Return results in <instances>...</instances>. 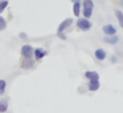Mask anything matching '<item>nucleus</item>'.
Here are the masks:
<instances>
[{
    "instance_id": "0eeeda50",
    "label": "nucleus",
    "mask_w": 123,
    "mask_h": 113,
    "mask_svg": "<svg viewBox=\"0 0 123 113\" xmlns=\"http://www.w3.org/2000/svg\"><path fill=\"white\" fill-rule=\"evenodd\" d=\"M103 41H105V43H107V44H111V45H114V44H117L118 41H119V37H118L117 35H112V36H105Z\"/></svg>"
},
{
    "instance_id": "1a4fd4ad",
    "label": "nucleus",
    "mask_w": 123,
    "mask_h": 113,
    "mask_svg": "<svg viewBox=\"0 0 123 113\" xmlns=\"http://www.w3.org/2000/svg\"><path fill=\"white\" fill-rule=\"evenodd\" d=\"M85 77L89 78V80H99V75L95 71H87V72H85Z\"/></svg>"
},
{
    "instance_id": "f3484780",
    "label": "nucleus",
    "mask_w": 123,
    "mask_h": 113,
    "mask_svg": "<svg viewBox=\"0 0 123 113\" xmlns=\"http://www.w3.org/2000/svg\"><path fill=\"white\" fill-rule=\"evenodd\" d=\"M6 85H7L6 81H4V80H0V94L4 93V91H6Z\"/></svg>"
},
{
    "instance_id": "9d476101",
    "label": "nucleus",
    "mask_w": 123,
    "mask_h": 113,
    "mask_svg": "<svg viewBox=\"0 0 123 113\" xmlns=\"http://www.w3.org/2000/svg\"><path fill=\"white\" fill-rule=\"evenodd\" d=\"M81 7H82L81 1H75V3H73V14H74V16H80Z\"/></svg>"
},
{
    "instance_id": "412c9836",
    "label": "nucleus",
    "mask_w": 123,
    "mask_h": 113,
    "mask_svg": "<svg viewBox=\"0 0 123 113\" xmlns=\"http://www.w3.org/2000/svg\"><path fill=\"white\" fill-rule=\"evenodd\" d=\"M20 37H21V39H25V37H27V36H25L24 33H20Z\"/></svg>"
},
{
    "instance_id": "2eb2a0df",
    "label": "nucleus",
    "mask_w": 123,
    "mask_h": 113,
    "mask_svg": "<svg viewBox=\"0 0 123 113\" xmlns=\"http://www.w3.org/2000/svg\"><path fill=\"white\" fill-rule=\"evenodd\" d=\"M7 7H8V0H1V1H0V14H1Z\"/></svg>"
},
{
    "instance_id": "dca6fc26",
    "label": "nucleus",
    "mask_w": 123,
    "mask_h": 113,
    "mask_svg": "<svg viewBox=\"0 0 123 113\" xmlns=\"http://www.w3.org/2000/svg\"><path fill=\"white\" fill-rule=\"evenodd\" d=\"M6 28H7V21H6V19L0 16V31H4Z\"/></svg>"
},
{
    "instance_id": "6e6552de",
    "label": "nucleus",
    "mask_w": 123,
    "mask_h": 113,
    "mask_svg": "<svg viewBox=\"0 0 123 113\" xmlns=\"http://www.w3.org/2000/svg\"><path fill=\"white\" fill-rule=\"evenodd\" d=\"M101 84H99V80H89V91L94 92V91H98Z\"/></svg>"
},
{
    "instance_id": "a211bd4d",
    "label": "nucleus",
    "mask_w": 123,
    "mask_h": 113,
    "mask_svg": "<svg viewBox=\"0 0 123 113\" xmlns=\"http://www.w3.org/2000/svg\"><path fill=\"white\" fill-rule=\"evenodd\" d=\"M0 112H7V104L0 101Z\"/></svg>"
},
{
    "instance_id": "6ab92c4d",
    "label": "nucleus",
    "mask_w": 123,
    "mask_h": 113,
    "mask_svg": "<svg viewBox=\"0 0 123 113\" xmlns=\"http://www.w3.org/2000/svg\"><path fill=\"white\" fill-rule=\"evenodd\" d=\"M57 35H58V37H60V39H62V40H66V36H65L62 32H57Z\"/></svg>"
},
{
    "instance_id": "7ed1b4c3",
    "label": "nucleus",
    "mask_w": 123,
    "mask_h": 113,
    "mask_svg": "<svg viewBox=\"0 0 123 113\" xmlns=\"http://www.w3.org/2000/svg\"><path fill=\"white\" fill-rule=\"evenodd\" d=\"M33 51H35V49H33L31 45H28V44L21 47V55H23V57H25V59H31V57L33 56Z\"/></svg>"
},
{
    "instance_id": "f03ea898",
    "label": "nucleus",
    "mask_w": 123,
    "mask_h": 113,
    "mask_svg": "<svg viewBox=\"0 0 123 113\" xmlns=\"http://www.w3.org/2000/svg\"><path fill=\"white\" fill-rule=\"evenodd\" d=\"M102 32L105 33V36H112V35H117V28L112 24H106L102 27Z\"/></svg>"
},
{
    "instance_id": "ddd939ff",
    "label": "nucleus",
    "mask_w": 123,
    "mask_h": 113,
    "mask_svg": "<svg viewBox=\"0 0 123 113\" xmlns=\"http://www.w3.org/2000/svg\"><path fill=\"white\" fill-rule=\"evenodd\" d=\"M83 17H86V19H90L91 15H93V8H83Z\"/></svg>"
},
{
    "instance_id": "5701e85b",
    "label": "nucleus",
    "mask_w": 123,
    "mask_h": 113,
    "mask_svg": "<svg viewBox=\"0 0 123 113\" xmlns=\"http://www.w3.org/2000/svg\"><path fill=\"white\" fill-rule=\"evenodd\" d=\"M72 1H73V3H75V1H80V0H72Z\"/></svg>"
},
{
    "instance_id": "4be33fe9",
    "label": "nucleus",
    "mask_w": 123,
    "mask_h": 113,
    "mask_svg": "<svg viewBox=\"0 0 123 113\" xmlns=\"http://www.w3.org/2000/svg\"><path fill=\"white\" fill-rule=\"evenodd\" d=\"M119 4H120V6L123 7V0H120V1H119Z\"/></svg>"
},
{
    "instance_id": "20e7f679",
    "label": "nucleus",
    "mask_w": 123,
    "mask_h": 113,
    "mask_svg": "<svg viewBox=\"0 0 123 113\" xmlns=\"http://www.w3.org/2000/svg\"><path fill=\"white\" fill-rule=\"evenodd\" d=\"M94 56H95L97 60H99V61H103V60L107 57V53H106V51H105V49L98 48V49H95V52H94Z\"/></svg>"
},
{
    "instance_id": "f8f14e48",
    "label": "nucleus",
    "mask_w": 123,
    "mask_h": 113,
    "mask_svg": "<svg viewBox=\"0 0 123 113\" xmlns=\"http://www.w3.org/2000/svg\"><path fill=\"white\" fill-rule=\"evenodd\" d=\"M32 67H33V61L31 59H25L24 61H23V64H21V68H25V69L32 68Z\"/></svg>"
},
{
    "instance_id": "f257e3e1",
    "label": "nucleus",
    "mask_w": 123,
    "mask_h": 113,
    "mask_svg": "<svg viewBox=\"0 0 123 113\" xmlns=\"http://www.w3.org/2000/svg\"><path fill=\"white\" fill-rule=\"evenodd\" d=\"M77 27H78V29H81V31H89V29H91L93 25H91V21H89V19L82 17V19H78Z\"/></svg>"
},
{
    "instance_id": "423d86ee",
    "label": "nucleus",
    "mask_w": 123,
    "mask_h": 113,
    "mask_svg": "<svg viewBox=\"0 0 123 113\" xmlns=\"http://www.w3.org/2000/svg\"><path fill=\"white\" fill-rule=\"evenodd\" d=\"M33 55H35L36 60H41L43 57L46 56V51L43 49V48H36L35 51H33Z\"/></svg>"
},
{
    "instance_id": "aec40b11",
    "label": "nucleus",
    "mask_w": 123,
    "mask_h": 113,
    "mask_svg": "<svg viewBox=\"0 0 123 113\" xmlns=\"http://www.w3.org/2000/svg\"><path fill=\"white\" fill-rule=\"evenodd\" d=\"M117 61H118V59H117L115 56H112V57H111V63H117Z\"/></svg>"
},
{
    "instance_id": "39448f33",
    "label": "nucleus",
    "mask_w": 123,
    "mask_h": 113,
    "mask_svg": "<svg viewBox=\"0 0 123 113\" xmlns=\"http://www.w3.org/2000/svg\"><path fill=\"white\" fill-rule=\"evenodd\" d=\"M73 23V19H70V17H68V19H65L64 21L61 23V24L58 25V29H57V32H64L65 29H66L68 27H70Z\"/></svg>"
},
{
    "instance_id": "9b49d317",
    "label": "nucleus",
    "mask_w": 123,
    "mask_h": 113,
    "mask_svg": "<svg viewBox=\"0 0 123 113\" xmlns=\"http://www.w3.org/2000/svg\"><path fill=\"white\" fill-rule=\"evenodd\" d=\"M115 17L118 19V21H119V25H120V28H123V12L122 11H119V9H115Z\"/></svg>"
},
{
    "instance_id": "4468645a",
    "label": "nucleus",
    "mask_w": 123,
    "mask_h": 113,
    "mask_svg": "<svg viewBox=\"0 0 123 113\" xmlns=\"http://www.w3.org/2000/svg\"><path fill=\"white\" fill-rule=\"evenodd\" d=\"M82 6L83 8H94V1L93 0H83Z\"/></svg>"
}]
</instances>
